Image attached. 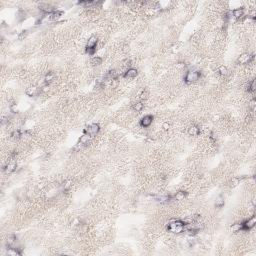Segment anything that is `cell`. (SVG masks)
Instances as JSON below:
<instances>
[{
  "mask_svg": "<svg viewBox=\"0 0 256 256\" xmlns=\"http://www.w3.org/2000/svg\"><path fill=\"white\" fill-rule=\"evenodd\" d=\"M99 131H100V126H99V124H97V123H92V124L88 125V126L84 129V134H87V135H89L90 137L92 138V137H95L97 134L99 133Z\"/></svg>",
  "mask_w": 256,
  "mask_h": 256,
  "instance_id": "4",
  "label": "cell"
},
{
  "mask_svg": "<svg viewBox=\"0 0 256 256\" xmlns=\"http://www.w3.org/2000/svg\"><path fill=\"white\" fill-rule=\"evenodd\" d=\"M21 136H22V134H21V131H20V130H14V131L11 133V137L13 138V139H19Z\"/></svg>",
  "mask_w": 256,
  "mask_h": 256,
  "instance_id": "22",
  "label": "cell"
},
{
  "mask_svg": "<svg viewBox=\"0 0 256 256\" xmlns=\"http://www.w3.org/2000/svg\"><path fill=\"white\" fill-rule=\"evenodd\" d=\"M138 75V71L136 68H128L123 74V77L126 79H133Z\"/></svg>",
  "mask_w": 256,
  "mask_h": 256,
  "instance_id": "8",
  "label": "cell"
},
{
  "mask_svg": "<svg viewBox=\"0 0 256 256\" xmlns=\"http://www.w3.org/2000/svg\"><path fill=\"white\" fill-rule=\"evenodd\" d=\"M217 72L220 74V75L225 76V75L228 74V68H227L226 66H224V65H220L219 67H218V69H217Z\"/></svg>",
  "mask_w": 256,
  "mask_h": 256,
  "instance_id": "18",
  "label": "cell"
},
{
  "mask_svg": "<svg viewBox=\"0 0 256 256\" xmlns=\"http://www.w3.org/2000/svg\"><path fill=\"white\" fill-rule=\"evenodd\" d=\"M54 78H55V74L53 73V72H47V73L45 74L44 80L46 83H50V82H52L53 80H54Z\"/></svg>",
  "mask_w": 256,
  "mask_h": 256,
  "instance_id": "17",
  "label": "cell"
},
{
  "mask_svg": "<svg viewBox=\"0 0 256 256\" xmlns=\"http://www.w3.org/2000/svg\"><path fill=\"white\" fill-rule=\"evenodd\" d=\"M248 91L254 92L255 91V80H251L248 83Z\"/></svg>",
  "mask_w": 256,
  "mask_h": 256,
  "instance_id": "23",
  "label": "cell"
},
{
  "mask_svg": "<svg viewBox=\"0 0 256 256\" xmlns=\"http://www.w3.org/2000/svg\"><path fill=\"white\" fill-rule=\"evenodd\" d=\"M187 133L190 136H197L200 134V128L197 125H191L187 129Z\"/></svg>",
  "mask_w": 256,
  "mask_h": 256,
  "instance_id": "10",
  "label": "cell"
},
{
  "mask_svg": "<svg viewBox=\"0 0 256 256\" xmlns=\"http://www.w3.org/2000/svg\"><path fill=\"white\" fill-rule=\"evenodd\" d=\"M153 119L154 117L152 116L151 114H147V115H144L143 117H142L141 119H140V126H141L142 128H148L150 126V125L152 124V122H153Z\"/></svg>",
  "mask_w": 256,
  "mask_h": 256,
  "instance_id": "6",
  "label": "cell"
},
{
  "mask_svg": "<svg viewBox=\"0 0 256 256\" xmlns=\"http://www.w3.org/2000/svg\"><path fill=\"white\" fill-rule=\"evenodd\" d=\"M37 92H38V88L35 87V86H30V87H28L27 89L25 90V93L27 96H35L37 94Z\"/></svg>",
  "mask_w": 256,
  "mask_h": 256,
  "instance_id": "12",
  "label": "cell"
},
{
  "mask_svg": "<svg viewBox=\"0 0 256 256\" xmlns=\"http://www.w3.org/2000/svg\"><path fill=\"white\" fill-rule=\"evenodd\" d=\"M230 229L232 230V232H240V231H242V225H241V223L232 224Z\"/></svg>",
  "mask_w": 256,
  "mask_h": 256,
  "instance_id": "19",
  "label": "cell"
},
{
  "mask_svg": "<svg viewBox=\"0 0 256 256\" xmlns=\"http://www.w3.org/2000/svg\"><path fill=\"white\" fill-rule=\"evenodd\" d=\"M185 225L186 223L181 220H173L170 221L167 225V230L171 233H175V234H179L185 231Z\"/></svg>",
  "mask_w": 256,
  "mask_h": 256,
  "instance_id": "1",
  "label": "cell"
},
{
  "mask_svg": "<svg viewBox=\"0 0 256 256\" xmlns=\"http://www.w3.org/2000/svg\"><path fill=\"white\" fill-rule=\"evenodd\" d=\"M256 223V218L255 216H252L251 218H248L245 221L241 222V225H242V231H249L255 226Z\"/></svg>",
  "mask_w": 256,
  "mask_h": 256,
  "instance_id": "5",
  "label": "cell"
},
{
  "mask_svg": "<svg viewBox=\"0 0 256 256\" xmlns=\"http://www.w3.org/2000/svg\"><path fill=\"white\" fill-rule=\"evenodd\" d=\"M147 95H148V93L146 91H143L141 93V99H145V98H147Z\"/></svg>",
  "mask_w": 256,
  "mask_h": 256,
  "instance_id": "26",
  "label": "cell"
},
{
  "mask_svg": "<svg viewBox=\"0 0 256 256\" xmlns=\"http://www.w3.org/2000/svg\"><path fill=\"white\" fill-rule=\"evenodd\" d=\"M63 12L62 11H59V10H55V11H53L52 13L48 14L49 15V18H50L51 20H58L59 18L62 16Z\"/></svg>",
  "mask_w": 256,
  "mask_h": 256,
  "instance_id": "14",
  "label": "cell"
},
{
  "mask_svg": "<svg viewBox=\"0 0 256 256\" xmlns=\"http://www.w3.org/2000/svg\"><path fill=\"white\" fill-rule=\"evenodd\" d=\"M97 43H98V38L94 35L90 36L87 40V43H86V52L89 55H94L96 51V46Z\"/></svg>",
  "mask_w": 256,
  "mask_h": 256,
  "instance_id": "2",
  "label": "cell"
},
{
  "mask_svg": "<svg viewBox=\"0 0 256 256\" xmlns=\"http://www.w3.org/2000/svg\"><path fill=\"white\" fill-rule=\"evenodd\" d=\"M224 204H225L224 198L222 197L221 195L218 196V197L216 198V200H215V207L216 208H222L224 206Z\"/></svg>",
  "mask_w": 256,
  "mask_h": 256,
  "instance_id": "16",
  "label": "cell"
},
{
  "mask_svg": "<svg viewBox=\"0 0 256 256\" xmlns=\"http://www.w3.org/2000/svg\"><path fill=\"white\" fill-rule=\"evenodd\" d=\"M26 35H27V30H24V31H22L21 33H20L19 36H18V37H19L20 40H22V39H23V38H25Z\"/></svg>",
  "mask_w": 256,
  "mask_h": 256,
  "instance_id": "25",
  "label": "cell"
},
{
  "mask_svg": "<svg viewBox=\"0 0 256 256\" xmlns=\"http://www.w3.org/2000/svg\"><path fill=\"white\" fill-rule=\"evenodd\" d=\"M90 139H91V137H90L89 135H87V134H83V135L80 136V138H79V144H81V145H86V144L89 143Z\"/></svg>",
  "mask_w": 256,
  "mask_h": 256,
  "instance_id": "15",
  "label": "cell"
},
{
  "mask_svg": "<svg viewBox=\"0 0 256 256\" xmlns=\"http://www.w3.org/2000/svg\"><path fill=\"white\" fill-rule=\"evenodd\" d=\"M186 195H187V193L185 191L179 190V191H177L176 193H175L174 199L178 200V201H181V200H184L185 198H186Z\"/></svg>",
  "mask_w": 256,
  "mask_h": 256,
  "instance_id": "13",
  "label": "cell"
},
{
  "mask_svg": "<svg viewBox=\"0 0 256 256\" xmlns=\"http://www.w3.org/2000/svg\"><path fill=\"white\" fill-rule=\"evenodd\" d=\"M200 76H201V73L198 70H190L186 73L184 77V81L186 83H193V82H196L197 80H199Z\"/></svg>",
  "mask_w": 256,
  "mask_h": 256,
  "instance_id": "3",
  "label": "cell"
},
{
  "mask_svg": "<svg viewBox=\"0 0 256 256\" xmlns=\"http://www.w3.org/2000/svg\"><path fill=\"white\" fill-rule=\"evenodd\" d=\"M16 167H17V163H16V161L14 159H12L6 164L4 170H5V172L7 173V174H9V173H12L13 171H15Z\"/></svg>",
  "mask_w": 256,
  "mask_h": 256,
  "instance_id": "9",
  "label": "cell"
},
{
  "mask_svg": "<svg viewBox=\"0 0 256 256\" xmlns=\"http://www.w3.org/2000/svg\"><path fill=\"white\" fill-rule=\"evenodd\" d=\"M170 127H171V124H170V122H168V121H165V122L162 123L163 130H169V129H170Z\"/></svg>",
  "mask_w": 256,
  "mask_h": 256,
  "instance_id": "24",
  "label": "cell"
},
{
  "mask_svg": "<svg viewBox=\"0 0 256 256\" xmlns=\"http://www.w3.org/2000/svg\"><path fill=\"white\" fill-rule=\"evenodd\" d=\"M232 15L236 19H240L244 16V9L243 8H236L232 11Z\"/></svg>",
  "mask_w": 256,
  "mask_h": 256,
  "instance_id": "11",
  "label": "cell"
},
{
  "mask_svg": "<svg viewBox=\"0 0 256 256\" xmlns=\"http://www.w3.org/2000/svg\"><path fill=\"white\" fill-rule=\"evenodd\" d=\"M91 64L93 66H99L100 64H102V58L99 56H95L91 59Z\"/></svg>",
  "mask_w": 256,
  "mask_h": 256,
  "instance_id": "20",
  "label": "cell"
},
{
  "mask_svg": "<svg viewBox=\"0 0 256 256\" xmlns=\"http://www.w3.org/2000/svg\"><path fill=\"white\" fill-rule=\"evenodd\" d=\"M144 108V104L142 102H136L135 104L133 105V109L136 111V112H140L142 111Z\"/></svg>",
  "mask_w": 256,
  "mask_h": 256,
  "instance_id": "21",
  "label": "cell"
},
{
  "mask_svg": "<svg viewBox=\"0 0 256 256\" xmlns=\"http://www.w3.org/2000/svg\"><path fill=\"white\" fill-rule=\"evenodd\" d=\"M253 59H254V56H253V55H250L249 53H243L242 55H240V56L238 57L237 62L239 64H248V63H250L251 61H253Z\"/></svg>",
  "mask_w": 256,
  "mask_h": 256,
  "instance_id": "7",
  "label": "cell"
}]
</instances>
